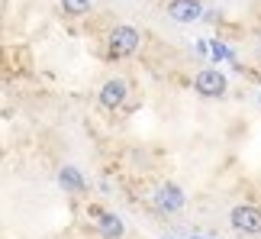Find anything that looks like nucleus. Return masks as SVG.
Masks as SVG:
<instances>
[{
  "instance_id": "10",
  "label": "nucleus",
  "mask_w": 261,
  "mask_h": 239,
  "mask_svg": "<svg viewBox=\"0 0 261 239\" xmlns=\"http://www.w3.org/2000/svg\"><path fill=\"white\" fill-rule=\"evenodd\" d=\"M210 52H213V58H232V52H229L223 42H213V45H210Z\"/></svg>"
},
{
  "instance_id": "8",
  "label": "nucleus",
  "mask_w": 261,
  "mask_h": 239,
  "mask_svg": "<svg viewBox=\"0 0 261 239\" xmlns=\"http://www.w3.org/2000/svg\"><path fill=\"white\" fill-rule=\"evenodd\" d=\"M58 184H62L65 191H71V194H81L84 187H87V181H84V175L77 172L74 165H62V168H58Z\"/></svg>"
},
{
  "instance_id": "3",
  "label": "nucleus",
  "mask_w": 261,
  "mask_h": 239,
  "mask_svg": "<svg viewBox=\"0 0 261 239\" xmlns=\"http://www.w3.org/2000/svg\"><path fill=\"white\" fill-rule=\"evenodd\" d=\"M194 91L200 97H206V101H219V97H226L229 81L219 68H200L197 78H194Z\"/></svg>"
},
{
  "instance_id": "11",
  "label": "nucleus",
  "mask_w": 261,
  "mask_h": 239,
  "mask_svg": "<svg viewBox=\"0 0 261 239\" xmlns=\"http://www.w3.org/2000/svg\"><path fill=\"white\" fill-rule=\"evenodd\" d=\"M258 58H261V39H258Z\"/></svg>"
},
{
  "instance_id": "13",
  "label": "nucleus",
  "mask_w": 261,
  "mask_h": 239,
  "mask_svg": "<svg viewBox=\"0 0 261 239\" xmlns=\"http://www.w3.org/2000/svg\"><path fill=\"white\" fill-rule=\"evenodd\" d=\"M194 239H203V236H194Z\"/></svg>"
},
{
  "instance_id": "12",
  "label": "nucleus",
  "mask_w": 261,
  "mask_h": 239,
  "mask_svg": "<svg viewBox=\"0 0 261 239\" xmlns=\"http://www.w3.org/2000/svg\"><path fill=\"white\" fill-rule=\"evenodd\" d=\"M258 104H261V91H258Z\"/></svg>"
},
{
  "instance_id": "1",
  "label": "nucleus",
  "mask_w": 261,
  "mask_h": 239,
  "mask_svg": "<svg viewBox=\"0 0 261 239\" xmlns=\"http://www.w3.org/2000/svg\"><path fill=\"white\" fill-rule=\"evenodd\" d=\"M229 226L239 236H261V207L258 204H236L229 210Z\"/></svg>"
},
{
  "instance_id": "7",
  "label": "nucleus",
  "mask_w": 261,
  "mask_h": 239,
  "mask_svg": "<svg viewBox=\"0 0 261 239\" xmlns=\"http://www.w3.org/2000/svg\"><path fill=\"white\" fill-rule=\"evenodd\" d=\"M100 107H107V110H119V107L126 104L129 97V84L123 81V78H110V81L100 87Z\"/></svg>"
},
{
  "instance_id": "5",
  "label": "nucleus",
  "mask_w": 261,
  "mask_h": 239,
  "mask_svg": "<svg viewBox=\"0 0 261 239\" xmlns=\"http://www.w3.org/2000/svg\"><path fill=\"white\" fill-rule=\"evenodd\" d=\"M87 220L94 223V230L103 239H123V233H126V223L116 213H107L100 207H87Z\"/></svg>"
},
{
  "instance_id": "6",
  "label": "nucleus",
  "mask_w": 261,
  "mask_h": 239,
  "mask_svg": "<svg viewBox=\"0 0 261 239\" xmlns=\"http://www.w3.org/2000/svg\"><path fill=\"white\" fill-rule=\"evenodd\" d=\"M168 16L174 19V23H197V19L206 16V7L203 0H168Z\"/></svg>"
},
{
  "instance_id": "2",
  "label": "nucleus",
  "mask_w": 261,
  "mask_h": 239,
  "mask_svg": "<svg viewBox=\"0 0 261 239\" xmlns=\"http://www.w3.org/2000/svg\"><path fill=\"white\" fill-rule=\"evenodd\" d=\"M152 204H155V210L158 213H165V217H174L184 210V204H187V194H184V187L174 184V181H165V184H158L155 187V197H152Z\"/></svg>"
},
{
  "instance_id": "9",
  "label": "nucleus",
  "mask_w": 261,
  "mask_h": 239,
  "mask_svg": "<svg viewBox=\"0 0 261 239\" xmlns=\"http://www.w3.org/2000/svg\"><path fill=\"white\" fill-rule=\"evenodd\" d=\"M62 7H65V13H71V16H84L90 10V0H62Z\"/></svg>"
},
{
  "instance_id": "4",
  "label": "nucleus",
  "mask_w": 261,
  "mask_h": 239,
  "mask_svg": "<svg viewBox=\"0 0 261 239\" xmlns=\"http://www.w3.org/2000/svg\"><path fill=\"white\" fill-rule=\"evenodd\" d=\"M139 45H142V36H139L136 26H116L113 33L107 39V49L113 58H129L139 52Z\"/></svg>"
}]
</instances>
